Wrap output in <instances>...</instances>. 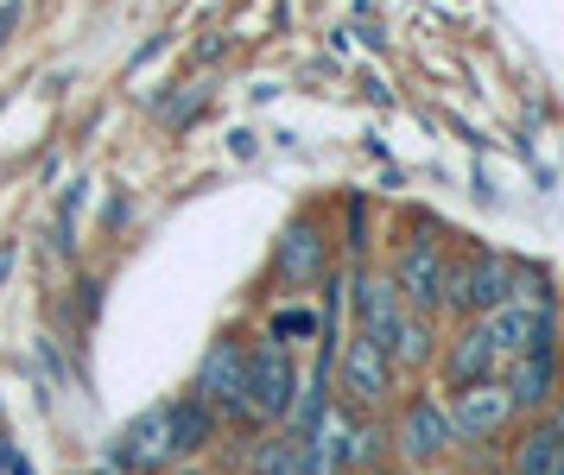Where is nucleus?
Instances as JSON below:
<instances>
[{"label":"nucleus","mask_w":564,"mask_h":475,"mask_svg":"<svg viewBox=\"0 0 564 475\" xmlns=\"http://www.w3.org/2000/svg\"><path fill=\"white\" fill-rule=\"evenodd\" d=\"M444 267H451V248H444V235L425 223V228H412L406 241L393 248L387 279H393V292H400V304H406V311L437 317V311H444Z\"/></svg>","instance_id":"20e7f679"},{"label":"nucleus","mask_w":564,"mask_h":475,"mask_svg":"<svg viewBox=\"0 0 564 475\" xmlns=\"http://www.w3.org/2000/svg\"><path fill=\"white\" fill-rule=\"evenodd\" d=\"M437 375H444V387L457 393V387H476V380H501V355H495V343H488L482 317H469V324H457L444 343H437Z\"/></svg>","instance_id":"9d476101"},{"label":"nucleus","mask_w":564,"mask_h":475,"mask_svg":"<svg viewBox=\"0 0 564 475\" xmlns=\"http://www.w3.org/2000/svg\"><path fill=\"white\" fill-rule=\"evenodd\" d=\"M387 444H393V456H400L406 469H437L444 456L457 451L444 400H437V393H406L400 412H393V425H387Z\"/></svg>","instance_id":"39448f33"},{"label":"nucleus","mask_w":564,"mask_h":475,"mask_svg":"<svg viewBox=\"0 0 564 475\" xmlns=\"http://www.w3.org/2000/svg\"><path fill=\"white\" fill-rule=\"evenodd\" d=\"M292 400H299V355L273 336H254L248 343V380H241V425L280 431L292 419Z\"/></svg>","instance_id":"f257e3e1"},{"label":"nucleus","mask_w":564,"mask_h":475,"mask_svg":"<svg viewBox=\"0 0 564 475\" xmlns=\"http://www.w3.org/2000/svg\"><path fill=\"white\" fill-rule=\"evenodd\" d=\"M444 412H451V438H457V444H488V438H501V431L520 419L501 380H476V387H457V393L444 400Z\"/></svg>","instance_id":"1a4fd4ad"},{"label":"nucleus","mask_w":564,"mask_h":475,"mask_svg":"<svg viewBox=\"0 0 564 475\" xmlns=\"http://www.w3.org/2000/svg\"><path fill=\"white\" fill-rule=\"evenodd\" d=\"M248 475H305V444L292 431H260L254 456H248Z\"/></svg>","instance_id":"dca6fc26"},{"label":"nucleus","mask_w":564,"mask_h":475,"mask_svg":"<svg viewBox=\"0 0 564 475\" xmlns=\"http://www.w3.org/2000/svg\"><path fill=\"white\" fill-rule=\"evenodd\" d=\"M393 361L387 349H375L361 330H343V343H336V368H330V393L343 412H356V419H381L387 400H393Z\"/></svg>","instance_id":"7ed1b4c3"},{"label":"nucleus","mask_w":564,"mask_h":475,"mask_svg":"<svg viewBox=\"0 0 564 475\" xmlns=\"http://www.w3.org/2000/svg\"><path fill=\"white\" fill-rule=\"evenodd\" d=\"M330 273H336L330 228L317 223V216H292L280 228V241H273V279H280L285 292H311V285H324Z\"/></svg>","instance_id":"423d86ee"},{"label":"nucleus","mask_w":564,"mask_h":475,"mask_svg":"<svg viewBox=\"0 0 564 475\" xmlns=\"http://www.w3.org/2000/svg\"><path fill=\"white\" fill-rule=\"evenodd\" d=\"M558 438H564V406H558ZM552 475H564V444H558V469Z\"/></svg>","instance_id":"412c9836"},{"label":"nucleus","mask_w":564,"mask_h":475,"mask_svg":"<svg viewBox=\"0 0 564 475\" xmlns=\"http://www.w3.org/2000/svg\"><path fill=\"white\" fill-rule=\"evenodd\" d=\"M165 431H172V463H204V451L223 438V419L197 393H178L165 400Z\"/></svg>","instance_id":"f8f14e48"},{"label":"nucleus","mask_w":564,"mask_h":475,"mask_svg":"<svg viewBox=\"0 0 564 475\" xmlns=\"http://www.w3.org/2000/svg\"><path fill=\"white\" fill-rule=\"evenodd\" d=\"M165 475H209L204 463H178V469H165Z\"/></svg>","instance_id":"aec40b11"},{"label":"nucleus","mask_w":564,"mask_h":475,"mask_svg":"<svg viewBox=\"0 0 564 475\" xmlns=\"http://www.w3.org/2000/svg\"><path fill=\"white\" fill-rule=\"evenodd\" d=\"M108 469L115 475H165V469H178V463H172V431H165V400L147 406V412H133L128 425L115 431V444H108Z\"/></svg>","instance_id":"6e6552de"},{"label":"nucleus","mask_w":564,"mask_h":475,"mask_svg":"<svg viewBox=\"0 0 564 475\" xmlns=\"http://www.w3.org/2000/svg\"><path fill=\"white\" fill-rule=\"evenodd\" d=\"M558 412L552 419H533V425L520 431V444H513V456H508V475H552L558 469Z\"/></svg>","instance_id":"2eb2a0df"},{"label":"nucleus","mask_w":564,"mask_h":475,"mask_svg":"<svg viewBox=\"0 0 564 475\" xmlns=\"http://www.w3.org/2000/svg\"><path fill=\"white\" fill-rule=\"evenodd\" d=\"M513 279H520V260L513 253H495V248H469V253H451L444 267V311L469 324V317H488L513 299Z\"/></svg>","instance_id":"f03ea898"},{"label":"nucleus","mask_w":564,"mask_h":475,"mask_svg":"<svg viewBox=\"0 0 564 475\" xmlns=\"http://www.w3.org/2000/svg\"><path fill=\"white\" fill-rule=\"evenodd\" d=\"M387 361H393V375H425L437 361V317L406 311L400 330H393V343H387Z\"/></svg>","instance_id":"4468645a"},{"label":"nucleus","mask_w":564,"mask_h":475,"mask_svg":"<svg viewBox=\"0 0 564 475\" xmlns=\"http://www.w3.org/2000/svg\"><path fill=\"white\" fill-rule=\"evenodd\" d=\"M501 387H508L513 412L552 406V393H558V349H527L520 361H508V368H501Z\"/></svg>","instance_id":"ddd939ff"},{"label":"nucleus","mask_w":564,"mask_h":475,"mask_svg":"<svg viewBox=\"0 0 564 475\" xmlns=\"http://www.w3.org/2000/svg\"><path fill=\"white\" fill-rule=\"evenodd\" d=\"M361 248H368V203L349 197V253H361Z\"/></svg>","instance_id":"a211bd4d"},{"label":"nucleus","mask_w":564,"mask_h":475,"mask_svg":"<svg viewBox=\"0 0 564 475\" xmlns=\"http://www.w3.org/2000/svg\"><path fill=\"white\" fill-rule=\"evenodd\" d=\"M241 380H248V343H241L235 330H223V336L204 349V361H197L191 393H197L223 425H241Z\"/></svg>","instance_id":"0eeeda50"},{"label":"nucleus","mask_w":564,"mask_h":475,"mask_svg":"<svg viewBox=\"0 0 564 475\" xmlns=\"http://www.w3.org/2000/svg\"><path fill=\"white\" fill-rule=\"evenodd\" d=\"M343 299H349V330H361L375 349H387V343H393V330H400V317H406V304H400V292H393V279L356 267Z\"/></svg>","instance_id":"9b49d317"},{"label":"nucleus","mask_w":564,"mask_h":475,"mask_svg":"<svg viewBox=\"0 0 564 475\" xmlns=\"http://www.w3.org/2000/svg\"><path fill=\"white\" fill-rule=\"evenodd\" d=\"M0 469H7V475H26V463H20V456L7 451V438H0Z\"/></svg>","instance_id":"6ab92c4d"},{"label":"nucleus","mask_w":564,"mask_h":475,"mask_svg":"<svg viewBox=\"0 0 564 475\" xmlns=\"http://www.w3.org/2000/svg\"><path fill=\"white\" fill-rule=\"evenodd\" d=\"M361 475H393V469H387V463H375V469H361Z\"/></svg>","instance_id":"4be33fe9"},{"label":"nucleus","mask_w":564,"mask_h":475,"mask_svg":"<svg viewBox=\"0 0 564 475\" xmlns=\"http://www.w3.org/2000/svg\"><path fill=\"white\" fill-rule=\"evenodd\" d=\"M317 330H324V317H317V311H305V304H285V311H273L267 336L292 349V343H317Z\"/></svg>","instance_id":"f3484780"}]
</instances>
